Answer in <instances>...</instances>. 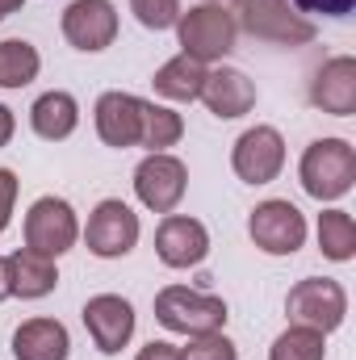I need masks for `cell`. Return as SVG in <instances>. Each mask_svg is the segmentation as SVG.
Masks as SVG:
<instances>
[{
    "label": "cell",
    "instance_id": "1",
    "mask_svg": "<svg viewBox=\"0 0 356 360\" xmlns=\"http://www.w3.org/2000/svg\"><path fill=\"white\" fill-rule=\"evenodd\" d=\"M302 188L314 197V201H336L352 188L356 180V151L352 143L344 139H314L302 155Z\"/></svg>",
    "mask_w": 356,
    "mask_h": 360
},
{
    "label": "cell",
    "instance_id": "2",
    "mask_svg": "<svg viewBox=\"0 0 356 360\" xmlns=\"http://www.w3.org/2000/svg\"><path fill=\"white\" fill-rule=\"evenodd\" d=\"M155 319L177 335H210L227 327V302L214 293H197L189 285H168L155 293Z\"/></svg>",
    "mask_w": 356,
    "mask_h": 360
},
{
    "label": "cell",
    "instance_id": "3",
    "mask_svg": "<svg viewBox=\"0 0 356 360\" xmlns=\"http://www.w3.org/2000/svg\"><path fill=\"white\" fill-rule=\"evenodd\" d=\"M285 314L293 319V327H310V331H336L348 314V293L340 281L331 276H306L289 289L285 297Z\"/></svg>",
    "mask_w": 356,
    "mask_h": 360
},
{
    "label": "cell",
    "instance_id": "4",
    "mask_svg": "<svg viewBox=\"0 0 356 360\" xmlns=\"http://www.w3.org/2000/svg\"><path fill=\"white\" fill-rule=\"evenodd\" d=\"M177 34H180V55L197 59V63H210V59H222L235 51V17L218 4H201V8H189L177 17Z\"/></svg>",
    "mask_w": 356,
    "mask_h": 360
},
{
    "label": "cell",
    "instance_id": "5",
    "mask_svg": "<svg viewBox=\"0 0 356 360\" xmlns=\"http://www.w3.org/2000/svg\"><path fill=\"white\" fill-rule=\"evenodd\" d=\"M76 235H80V222L63 197H38L30 205V214H25V248L30 252L55 260L76 248Z\"/></svg>",
    "mask_w": 356,
    "mask_h": 360
},
{
    "label": "cell",
    "instance_id": "6",
    "mask_svg": "<svg viewBox=\"0 0 356 360\" xmlns=\"http://www.w3.org/2000/svg\"><path fill=\"white\" fill-rule=\"evenodd\" d=\"M235 25H243L252 38L281 42V46H302L314 38V25L298 17L285 0H235Z\"/></svg>",
    "mask_w": 356,
    "mask_h": 360
},
{
    "label": "cell",
    "instance_id": "7",
    "mask_svg": "<svg viewBox=\"0 0 356 360\" xmlns=\"http://www.w3.org/2000/svg\"><path fill=\"white\" fill-rule=\"evenodd\" d=\"M248 235L252 243L268 256H293L306 243V218L293 201H260L248 218Z\"/></svg>",
    "mask_w": 356,
    "mask_h": 360
},
{
    "label": "cell",
    "instance_id": "8",
    "mask_svg": "<svg viewBox=\"0 0 356 360\" xmlns=\"http://www.w3.org/2000/svg\"><path fill=\"white\" fill-rule=\"evenodd\" d=\"M84 243H89L92 256H101V260L130 256V252H134V243H139V214H134L126 201H117V197L101 201V205L89 214Z\"/></svg>",
    "mask_w": 356,
    "mask_h": 360
},
{
    "label": "cell",
    "instance_id": "9",
    "mask_svg": "<svg viewBox=\"0 0 356 360\" xmlns=\"http://www.w3.org/2000/svg\"><path fill=\"white\" fill-rule=\"evenodd\" d=\"M231 168H235V176L248 180V184L276 180L281 168H285V139H281V130H272V126L243 130L235 151H231Z\"/></svg>",
    "mask_w": 356,
    "mask_h": 360
},
{
    "label": "cell",
    "instance_id": "10",
    "mask_svg": "<svg viewBox=\"0 0 356 360\" xmlns=\"http://www.w3.org/2000/svg\"><path fill=\"white\" fill-rule=\"evenodd\" d=\"M184 188H189V172H184V164H180L177 155L151 151V155L134 168V193H139V201H143L147 210H155V214H172L180 205V197H184Z\"/></svg>",
    "mask_w": 356,
    "mask_h": 360
},
{
    "label": "cell",
    "instance_id": "11",
    "mask_svg": "<svg viewBox=\"0 0 356 360\" xmlns=\"http://www.w3.org/2000/svg\"><path fill=\"white\" fill-rule=\"evenodd\" d=\"M84 327H89L96 352L117 356L134 335V306L117 293H96L84 302Z\"/></svg>",
    "mask_w": 356,
    "mask_h": 360
},
{
    "label": "cell",
    "instance_id": "12",
    "mask_svg": "<svg viewBox=\"0 0 356 360\" xmlns=\"http://www.w3.org/2000/svg\"><path fill=\"white\" fill-rule=\"evenodd\" d=\"M63 38L76 46V51H105L113 38H117V13L109 0H72L63 8Z\"/></svg>",
    "mask_w": 356,
    "mask_h": 360
},
{
    "label": "cell",
    "instance_id": "13",
    "mask_svg": "<svg viewBox=\"0 0 356 360\" xmlns=\"http://www.w3.org/2000/svg\"><path fill=\"white\" fill-rule=\"evenodd\" d=\"M155 252L168 269H193L210 256V235L197 218H184V214H168L155 231Z\"/></svg>",
    "mask_w": 356,
    "mask_h": 360
},
{
    "label": "cell",
    "instance_id": "14",
    "mask_svg": "<svg viewBox=\"0 0 356 360\" xmlns=\"http://www.w3.org/2000/svg\"><path fill=\"white\" fill-rule=\"evenodd\" d=\"M310 105L331 113V117H352L356 113V59L352 55H340V59H327L314 80H310Z\"/></svg>",
    "mask_w": 356,
    "mask_h": 360
},
{
    "label": "cell",
    "instance_id": "15",
    "mask_svg": "<svg viewBox=\"0 0 356 360\" xmlns=\"http://www.w3.org/2000/svg\"><path fill=\"white\" fill-rule=\"evenodd\" d=\"M139 130H143V101L130 92H105L96 101V134L105 147H139Z\"/></svg>",
    "mask_w": 356,
    "mask_h": 360
},
{
    "label": "cell",
    "instance_id": "16",
    "mask_svg": "<svg viewBox=\"0 0 356 360\" xmlns=\"http://www.w3.org/2000/svg\"><path fill=\"white\" fill-rule=\"evenodd\" d=\"M201 101H205V109L214 117L231 122V117H243L256 105V84L243 72H235V68H218V72H205Z\"/></svg>",
    "mask_w": 356,
    "mask_h": 360
},
{
    "label": "cell",
    "instance_id": "17",
    "mask_svg": "<svg viewBox=\"0 0 356 360\" xmlns=\"http://www.w3.org/2000/svg\"><path fill=\"white\" fill-rule=\"evenodd\" d=\"M72 340L59 319H30L13 331V356L17 360H68Z\"/></svg>",
    "mask_w": 356,
    "mask_h": 360
},
{
    "label": "cell",
    "instance_id": "18",
    "mask_svg": "<svg viewBox=\"0 0 356 360\" xmlns=\"http://www.w3.org/2000/svg\"><path fill=\"white\" fill-rule=\"evenodd\" d=\"M30 122H34V134L46 139V143H63L72 139V130L80 126V105L72 92H42L30 109Z\"/></svg>",
    "mask_w": 356,
    "mask_h": 360
},
{
    "label": "cell",
    "instance_id": "19",
    "mask_svg": "<svg viewBox=\"0 0 356 360\" xmlns=\"http://www.w3.org/2000/svg\"><path fill=\"white\" fill-rule=\"evenodd\" d=\"M55 285H59V272H55V260L51 256H38L30 248H21V252L8 256V289L17 297L34 302V297H46Z\"/></svg>",
    "mask_w": 356,
    "mask_h": 360
},
{
    "label": "cell",
    "instance_id": "20",
    "mask_svg": "<svg viewBox=\"0 0 356 360\" xmlns=\"http://www.w3.org/2000/svg\"><path fill=\"white\" fill-rule=\"evenodd\" d=\"M151 84H155V92H160L164 101H180V105H189V101L201 96L205 63H197V59H189V55H177V59H168V63L155 72Z\"/></svg>",
    "mask_w": 356,
    "mask_h": 360
},
{
    "label": "cell",
    "instance_id": "21",
    "mask_svg": "<svg viewBox=\"0 0 356 360\" xmlns=\"http://www.w3.org/2000/svg\"><path fill=\"white\" fill-rule=\"evenodd\" d=\"M319 248H323L327 260L348 264V260L356 256V222H352V214H344V210H327V214H319Z\"/></svg>",
    "mask_w": 356,
    "mask_h": 360
},
{
    "label": "cell",
    "instance_id": "22",
    "mask_svg": "<svg viewBox=\"0 0 356 360\" xmlns=\"http://www.w3.org/2000/svg\"><path fill=\"white\" fill-rule=\"evenodd\" d=\"M42 59L25 38H8L0 42V89H25L38 76Z\"/></svg>",
    "mask_w": 356,
    "mask_h": 360
},
{
    "label": "cell",
    "instance_id": "23",
    "mask_svg": "<svg viewBox=\"0 0 356 360\" xmlns=\"http://www.w3.org/2000/svg\"><path fill=\"white\" fill-rule=\"evenodd\" d=\"M180 134H184L180 113L164 109V105L143 101V130H139V147H147V151H164V147H177Z\"/></svg>",
    "mask_w": 356,
    "mask_h": 360
},
{
    "label": "cell",
    "instance_id": "24",
    "mask_svg": "<svg viewBox=\"0 0 356 360\" xmlns=\"http://www.w3.org/2000/svg\"><path fill=\"white\" fill-rule=\"evenodd\" d=\"M323 356H327L323 331H310V327H289L268 348V360H323Z\"/></svg>",
    "mask_w": 356,
    "mask_h": 360
},
{
    "label": "cell",
    "instance_id": "25",
    "mask_svg": "<svg viewBox=\"0 0 356 360\" xmlns=\"http://www.w3.org/2000/svg\"><path fill=\"white\" fill-rule=\"evenodd\" d=\"M180 360H239V352L222 331H210V335H193V344L180 348Z\"/></svg>",
    "mask_w": 356,
    "mask_h": 360
},
{
    "label": "cell",
    "instance_id": "26",
    "mask_svg": "<svg viewBox=\"0 0 356 360\" xmlns=\"http://www.w3.org/2000/svg\"><path fill=\"white\" fill-rule=\"evenodd\" d=\"M130 8H134L139 25H147L155 34L177 25V17H180V0H130Z\"/></svg>",
    "mask_w": 356,
    "mask_h": 360
},
{
    "label": "cell",
    "instance_id": "27",
    "mask_svg": "<svg viewBox=\"0 0 356 360\" xmlns=\"http://www.w3.org/2000/svg\"><path fill=\"white\" fill-rule=\"evenodd\" d=\"M298 13H323V17H348L356 0H285Z\"/></svg>",
    "mask_w": 356,
    "mask_h": 360
},
{
    "label": "cell",
    "instance_id": "28",
    "mask_svg": "<svg viewBox=\"0 0 356 360\" xmlns=\"http://www.w3.org/2000/svg\"><path fill=\"white\" fill-rule=\"evenodd\" d=\"M13 201H17V176L8 168H0V231L8 226L13 218Z\"/></svg>",
    "mask_w": 356,
    "mask_h": 360
},
{
    "label": "cell",
    "instance_id": "29",
    "mask_svg": "<svg viewBox=\"0 0 356 360\" xmlns=\"http://www.w3.org/2000/svg\"><path fill=\"white\" fill-rule=\"evenodd\" d=\"M134 360H180V352H177V344H164V340H151L143 352Z\"/></svg>",
    "mask_w": 356,
    "mask_h": 360
},
{
    "label": "cell",
    "instance_id": "30",
    "mask_svg": "<svg viewBox=\"0 0 356 360\" xmlns=\"http://www.w3.org/2000/svg\"><path fill=\"white\" fill-rule=\"evenodd\" d=\"M13 130H17V122H13V109H8V105H0V147H8Z\"/></svg>",
    "mask_w": 356,
    "mask_h": 360
},
{
    "label": "cell",
    "instance_id": "31",
    "mask_svg": "<svg viewBox=\"0 0 356 360\" xmlns=\"http://www.w3.org/2000/svg\"><path fill=\"white\" fill-rule=\"evenodd\" d=\"M8 293H13V289H8V260L0 256V302H4Z\"/></svg>",
    "mask_w": 356,
    "mask_h": 360
},
{
    "label": "cell",
    "instance_id": "32",
    "mask_svg": "<svg viewBox=\"0 0 356 360\" xmlns=\"http://www.w3.org/2000/svg\"><path fill=\"white\" fill-rule=\"evenodd\" d=\"M21 4H25V0H0V21H4V17H8V13H17V8H21Z\"/></svg>",
    "mask_w": 356,
    "mask_h": 360
}]
</instances>
